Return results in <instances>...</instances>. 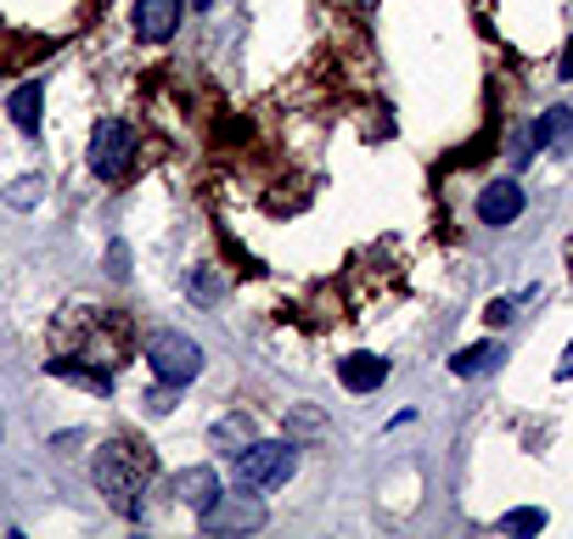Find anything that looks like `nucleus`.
I'll use <instances>...</instances> for the list:
<instances>
[{
	"label": "nucleus",
	"instance_id": "f257e3e1",
	"mask_svg": "<svg viewBox=\"0 0 573 539\" xmlns=\"http://www.w3.org/2000/svg\"><path fill=\"white\" fill-rule=\"evenodd\" d=\"M90 483L124 512V517H141V489H147V461H141L130 445H102L90 461Z\"/></svg>",
	"mask_w": 573,
	"mask_h": 539
},
{
	"label": "nucleus",
	"instance_id": "f03ea898",
	"mask_svg": "<svg viewBox=\"0 0 573 539\" xmlns=\"http://www.w3.org/2000/svg\"><path fill=\"white\" fill-rule=\"evenodd\" d=\"M236 489H281L286 478L299 472V445L293 438H254L231 456Z\"/></svg>",
	"mask_w": 573,
	"mask_h": 539
},
{
	"label": "nucleus",
	"instance_id": "7ed1b4c3",
	"mask_svg": "<svg viewBox=\"0 0 573 539\" xmlns=\"http://www.w3.org/2000/svg\"><path fill=\"white\" fill-rule=\"evenodd\" d=\"M147 366H153V377L164 382V388H191L203 377V366H209V355H203V343L198 337H186V332H153L147 337Z\"/></svg>",
	"mask_w": 573,
	"mask_h": 539
},
{
	"label": "nucleus",
	"instance_id": "20e7f679",
	"mask_svg": "<svg viewBox=\"0 0 573 539\" xmlns=\"http://www.w3.org/2000/svg\"><path fill=\"white\" fill-rule=\"evenodd\" d=\"M135 153H141V135H135L124 119H108V124H96V135H90V146H85V164H90L96 180L119 186V180L135 169Z\"/></svg>",
	"mask_w": 573,
	"mask_h": 539
},
{
	"label": "nucleus",
	"instance_id": "39448f33",
	"mask_svg": "<svg viewBox=\"0 0 573 539\" xmlns=\"http://www.w3.org/2000/svg\"><path fill=\"white\" fill-rule=\"evenodd\" d=\"M209 534H254V528H265L270 523V512L259 506V501H248L243 489H236V495H220L203 517H198Z\"/></svg>",
	"mask_w": 573,
	"mask_h": 539
},
{
	"label": "nucleus",
	"instance_id": "423d86ee",
	"mask_svg": "<svg viewBox=\"0 0 573 539\" xmlns=\"http://www.w3.org/2000/svg\"><path fill=\"white\" fill-rule=\"evenodd\" d=\"M523 203H529V191H523V180H517V175H506V180H490L484 191H478V225L506 231V225L523 214Z\"/></svg>",
	"mask_w": 573,
	"mask_h": 539
},
{
	"label": "nucleus",
	"instance_id": "0eeeda50",
	"mask_svg": "<svg viewBox=\"0 0 573 539\" xmlns=\"http://www.w3.org/2000/svg\"><path fill=\"white\" fill-rule=\"evenodd\" d=\"M186 0H135V40L141 45H169L180 34Z\"/></svg>",
	"mask_w": 573,
	"mask_h": 539
},
{
	"label": "nucleus",
	"instance_id": "6e6552de",
	"mask_svg": "<svg viewBox=\"0 0 573 539\" xmlns=\"http://www.w3.org/2000/svg\"><path fill=\"white\" fill-rule=\"evenodd\" d=\"M57 382H74V388H90V394H113V366L108 360H79V355H57L45 360Z\"/></svg>",
	"mask_w": 573,
	"mask_h": 539
},
{
	"label": "nucleus",
	"instance_id": "1a4fd4ad",
	"mask_svg": "<svg viewBox=\"0 0 573 539\" xmlns=\"http://www.w3.org/2000/svg\"><path fill=\"white\" fill-rule=\"evenodd\" d=\"M220 495H225V489H220V472H214V467H186V472H175V501L191 506L198 517H203Z\"/></svg>",
	"mask_w": 573,
	"mask_h": 539
},
{
	"label": "nucleus",
	"instance_id": "9d476101",
	"mask_svg": "<svg viewBox=\"0 0 573 539\" xmlns=\"http://www.w3.org/2000/svg\"><path fill=\"white\" fill-rule=\"evenodd\" d=\"M7 113H12V124H18V135H40V119H45V85L40 79H23L12 96H7Z\"/></svg>",
	"mask_w": 573,
	"mask_h": 539
},
{
	"label": "nucleus",
	"instance_id": "9b49d317",
	"mask_svg": "<svg viewBox=\"0 0 573 539\" xmlns=\"http://www.w3.org/2000/svg\"><path fill=\"white\" fill-rule=\"evenodd\" d=\"M338 382L349 394H377V388L389 382V360L382 355H349V360H338Z\"/></svg>",
	"mask_w": 573,
	"mask_h": 539
},
{
	"label": "nucleus",
	"instance_id": "f8f14e48",
	"mask_svg": "<svg viewBox=\"0 0 573 539\" xmlns=\"http://www.w3.org/2000/svg\"><path fill=\"white\" fill-rule=\"evenodd\" d=\"M529 135H535V146H546V153H551V146L568 153V146H573V108H546Z\"/></svg>",
	"mask_w": 573,
	"mask_h": 539
},
{
	"label": "nucleus",
	"instance_id": "ddd939ff",
	"mask_svg": "<svg viewBox=\"0 0 573 539\" xmlns=\"http://www.w3.org/2000/svg\"><path fill=\"white\" fill-rule=\"evenodd\" d=\"M501 360H506L501 343H472V349H456L450 371H456V377H484V371H495Z\"/></svg>",
	"mask_w": 573,
	"mask_h": 539
},
{
	"label": "nucleus",
	"instance_id": "4468645a",
	"mask_svg": "<svg viewBox=\"0 0 573 539\" xmlns=\"http://www.w3.org/2000/svg\"><path fill=\"white\" fill-rule=\"evenodd\" d=\"M243 445H254V422H248L243 411H231L225 422H214V450H220V456H236Z\"/></svg>",
	"mask_w": 573,
	"mask_h": 539
},
{
	"label": "nucleus",
	"instance_id": "2eb2a0df",
	"mask_svg": "<svg viewBox=\"0 0 573 539\" xmlns=\"http://www.w3.org/2000/svg\"><path fill=\"white\" fill-rule=\"evenodd\" d=\"M186 292H191V299H198V304H220L225 281L214 276V265H203V270H191V276H186Z\"/></svg>",
	"mask_w": 573,
	"mask_h": 539
},
{
	"label": "nucleus",
	"instance_id": "dca6fc26",
	"mask_svg": "<svg viewBox=\"0 0 573 539\" xmlns=\"http://www.w3.org/2000/svg\"><path fill=\"white\" fill-rule=\"evenodd\" d=\"M501 528H506V534H540V528H546V512H506Z\"/></svg>",
	"mask_w": 573,
	"mask_h": 539
},
{
	"label": "nucleus",
	"instance_id": "f3484780",
	"mask_svg": "<svg viewBox=\"0 0 573 539\" xmlns=\"http://www.w3.org/2000/svg\"><path fill=\"white\" fill-rule=\"evenodd\" d=\"M175 394H180V388H164V382H158V394H147V411H153V416H169V411H175Z\"/></svg>",
	"mask_w": 573,
	"mask_h": 539
},
{
	"label": "nucleus",
	"instance_id": "a211bd4d",
	"mask_svg": "<svg viewBox=\"0 0 573 539\" xmlns=\"http://www.w3.org/2000/svg\"><path fill=\"white\" fill-rule=\"evenodd\" d=\"M557 74H562V79H573V34H568V45H562V57H557Z\"/></svg>",
	"mask_w": 573,
	"mask_h": 539
},
{
	"label": "nucleus",
	"instance_id": "6ab92c4d",
	"mask_svg": "<svg viewBox=\"0 0 573 539\" xmlns=\"http://www.w3.org/2000/svg\"><path fill=\"white\" fill-rule=\"evenodd\" d=\"M512 310H517V304H506V299H495V304H490V321L501 326V321H512Z\"/></svg>",
	"mask_w": 573,
	"mask_h": 539
},
{
	"label": "nucleus",
	"instance_id": "aec40b11",
	"mask_svg": "<svg viewBox=\"0 0 573 539\" xmlns=\"http://www.w3.org/2000/svg\"><path fill=\"white\" fill-rule=\"evenodd\" d=\"M557 377H573V343H568V355H562V366H557Z\"/></svg>",
	"mask_w": 573,
	"mask_h": 539
},
{
	"label": "nucleus",
	"instance_id": "412c9836",
	"mask_svg": "<svg viewBox=\"0 0 573 539\" xmlns=\"http://www.w3.org/2000/svg\"><path fill=\"white\" fill-rule=\"evenodd\" d=\"M186 7H198V12H209V7H214V0H186Z\"/></svg>",
	"mask_w": 573,
	"mask_h": 539
},
{
	"label": "nucleus",
	"instance_id": "4be33fe9",
	"mask_svg": "<svg viewBox=\"0 0 573 539\" xmlns=\"http://www.w3.org/2000/svg\"><path fill=\"white\" fill-rule=\"evenodd\" d=\"M0 438H7V416H0Z\"/></svg>",
	"mask_w": 573,
	"mask_h": 539
}]
</instances>
